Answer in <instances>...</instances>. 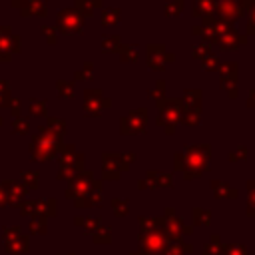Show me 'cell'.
Returning a JSON list of instances; mask_svg holds the SVG:
<instances>
[{
  "label": "cell",
  "mask_w": 255,
  "mask_h": 255,
  "mask_svg": "<svg viewBox=\"0 0 255 255\" xmlns=\"http://www.w3.org/2000/svg\"><path fill=\"white\" fill-rule=\"evenodd\" d=\"M181 171L183 177L189 179H197L201 177L205 171H209V163H211V145L209 143H201V145H185L181 149Z\"/></svg>",
  "instance_id": "cell-1"
},
{
  "label": "cell",
  "mask_w": 255,
  "mask_h": 255,
  "mask_svg": "<svg viewBox=\"0 0 255 255\" xmlns=\"http://www.w3.org/2000/svg\"><path fill=\"white\" fill-rule=\"evenodd\" d=\"M64 137L50 131L46 126H40L30 141V155L34 161H50L60 155L64 147Z\"/></svg>",
  "instance_id": "cell-2"
},
{
  "label": "cell",
  "mask_w": 255,
  "mask_h": 255,
  "mask_svg": "<svg viewBox=\"0 0 255 255\" xmlns=\"http://www.w3.org/2000/svg\"><path fill=\"white\" fill-rule=\"evenodd\" d=\"M155 106H157L155 124L163 128L167 135L175 133L177 124H181V108H183L181 98H161L155 102Z\"/></svg>",
  "instance_id": "cell-3"
},
{
  "label": "cell",
  "mask_w": 255,
  "mask_h": 255,
  "mask_svg": "<svg viewBox=\"0 0 255 255\" xmlns=\"http://www.w3.org/2000/svg\"><path fill=\"white\" fill-rule=\"evenodd\" d=\"M137 155L133 151L129 153H118V151H104L102 153V177L108 181H118L122 173L129 171V163H133Z\"/></svg>",
  "instance_id": "cell-4"
},
{
  "label": "cell",
  "mask_w": 255,
  "mask_h": 255,
  "mask_svg": "<svg viewBox=\"0 0 255 255\" xmlns=\"http://www.w3.org/2000/svg\"><path fill=\"white\" fill-rule=\"evenodd\" d=\"M84 171V153H78L72 143H64L58 155V179H72Z\"/></svg>",
  "instance_id": "cell-5"
},
{
  "label": "cell",
  "mask_w": 255,
  "mask_h": 255,
  "mask_svg": "<svg viewBox=\"0 0 255 255\" xmlns=\"http://www.w3.org/2000/svg\"><path fill=\"white\" fill-rule=\"evenodd\" d=\"M56 30L64 36L72 34H82L84 30V16L72 6V8H62L56 16Z\"/></svg>",
  "instance_id": "cell-6"
},
{
  "label": "cell",
  "mask_w": 255,
  "mask_h": 255,
  "mask_svg": "<svg viewBox=\"0 0 255 255\" xmlns=\"http://www.w3.org/2000/svg\"><path fill=\"white\" fill-rule=\"evenodd\" d=\"M215 2V18L219 22L231 24L237 22L241 16H245L247 10V0H213Z\"/></svg>",
  "instance_id": "cell-7"
},
{
  "label": "cell",
  "mask_w": 255,
  "mask_h": 255,
  "mask_svg": "<svg viewBox=\"0 0 255 255\" xmlns=\"http://www.w3.org/2000/svg\"><path fill=\"white\" fill-rule=\"evenodd\" d=\"M147 108H135L128 116L120 118V133L122 135H133V133H145L147 128Z\"/></svg>",
  "instance_id": "cell-8"
},
{
  "label": "cell",
  "mask_w": 255,
  "mask_h": 255,
  "mask_svg": "<svg viewBox=\"0 0 255 255\" xmlns=\"http://www.w3.org/2000/svg\"><path fill=\"white\" fill-rule=\"evenodd\" d=\"M161 217H163V231L169 237V241H181L183 235H191L193 233V227L187 225L179 215H175L173 207H165Z\"/></svg>",
  "instance_id": "cell-9"
},
{
  "label": "cell",
  "mask_w": 255,
  "mask_h": 255,
  "mask_svg": "<svg viewBox=\"0 0 255 255\" xmlns=\"http://www.w3.org/2000/svg\"><path fill=\"white\" fill-rule=\"evenodd\" d=\"M169 243V237L163 229L159 231H139L137 235V251L143 255H159L161 249Z\"/></svg>",
  "instance_id": "cell-10"
},
{
  "label": "cell",
  "mask_w": 255,
  "mask_h": 255,
  "mask_svg": "<svg viewBox=\"0 0 255 255\" xmlns=\"http://www.w3.org/2000/svg\"><path fill=\"white\" fill-rule=\"evenodd\" d=\"M110 106H112V100H108L100 88L84 90V116L86 118H98Z\"/></svg>",
  "instance_id": "cell-11"
},
{
  "label": "cell",
  "mask_w": 255,
  "mask_h": 255,
  "mask_svg": "<svg viewBox=\"0 0 255 255\" xmlns=\"http://www.w3.org/2000/svg\"><path fill=\"white\" fill-rule=\"evenodd\" d=\"M175 56L165 50L163 44H147L145 46V62L147 68L153 72H163L169 62H173Z\"/></svg>",
  "instance_id": "cell-12"
},
{
  "label": "cell",
  "mask_w": 255,
  "mask_h": 255,
  "mask_svg": "<svg viewBox=\"0 0 255 255\" xmlns=\"http://www.w3.org/2000/svg\"><path fill=\"white\" fill-rule=\"evenodd\" d=\"M94 181H96V179H94V173H92V171H88V169L80 171L78 175H74V177L70 179L68 189H66V197H70V199H80V197H84V195L92 189Z\"/></svg>",
  "instance_id": "cell-13"
},
{
  "label": "cell",
  "mask_w": 255,
  "mask_h": 255,
  "mask_svg": "<svg viewBox=\"0 0 255 255\" xmlns=\"http://www.w3.org/2000/svg\"><path fill=\"white\" fill-rule=\"evenodd\" d=\"M219 86L227 92L231 100L237 98V64L235 62H221L219 66Z\"/></svg>",
  "instance_id": "cell-14"
},
{
  "label": "cell",
  "mask_w": 255,
  "mask_h": 255,
  "mask_svg": "<svg viewBox=\"0 0 255 255\" xmlns=\"http://www.w3.org/2000/svg\"><path fill=\"white\" fill-rule=\"evenodd\" d=\"M159 187H173V177L171 173L155 171L149 169L143 179L137 181V189H159Z\"/></svg>",
  "instance_id": "cell-15"
},
{
  "label": "cell",
  "mask_w": 255,
  "mask_h": 255,
  "mask_svg": "<svg viewBox=\"0 0 255 255\" xmlns=\"http://www.w3.org/2000/svg\"><path fill=\"white\" fill-rule=\"evenodd\" d=\"M247 40H249L247 34H239V32L231 26V28L219 38V42H217L215 46H217L221 52H229V50H235V48H239V46H245Z\"/></svg>",
  "instance_id": "cell-16"
},
{
  "label": "cell",
  "mask_w": 255,
  "mask_h": 255,
  "mask_svg": "<svg viewBox=\"0 0 255 255\" xmlns=\"http://www.w3.org/2000/svg\"><path fill=\"white\" fill-rule=\"evenodd\" d=\"M16 8L20 10L22 18H32V16L46 18L48 16V2H42V0H24V2H18Z\"/></svg>",
  "instance_id": "cell-17"
},
{
  "label": "cell",
  "mask_w": 255,
  "mask_h": 255,
  "mask_svg": "<svg viewBox=\"0 0 255 255\" xmlns=\"http://www.w3.org/2000/svg\"><path fill=\"white\" fill-rule=\"evenodd\" d=\"M102 187H104L102 179H96L94 185H92V189L84 197L74 199L76 207H100L102 205Z\"/></svg>",
  "instance_id": "cell-18"
},
{
  "label": "cell",
  "mask_w": 255,
  "mask_h": 255,
  "mask_svg": "<svg viewBox=\"0 0 255 255\" xmlns=\"http://www.w3.org/2000/svg\"><path fill=\"white\" fill-rule=\"evenodd\" d=\"M211 191L215 199H235L239 195L235 187H231L227 181H221V179H211Z\"/></svg>",
  "instance_id": "cell-19"
},
{
  "label": "cell",
  "mask_w": 255,
  "mask_h": 255,
  "mask_svg": "<svg viewBox=\"0 0 255 255\" xmlns=\"http://www.w3.org/2000/svg\"><path fill=\"white\" fill-rule=\"evenodd\" d=\"M2 185H4V191H6V199L10 203H22L24 201L28 189L22 183H18V181H2Z\"/></svg>",
  "instance_id": "cell-20"
},
{
  "label": "cell",
  "mask_w": 255,
  "mask_h": 255,
  "mask_svg": "<svg viewBox=\"0 0 255 255\" xmlns=\"http://www.w3.org/2000/svg\"><path fill=\"white\" fill-rule=\"evenodd\" d=\"M187 253H193V245L181 239V241H169L159 255H187Z\"/></svg>",
  "instance_id": "cell-21"
},
{
  "label": "cell",
  "mask_w": 255,
  "mask_h": 255,
  "mask_svg": "<svg viewBox=\"0 0 255 255\" xmlns=\"http://www.w3.org/2000/svg\"><path fill=\"white\" fill-rule=\"evenodd\" d=\"M74 223L80 225L86 235H94V233H98V231L104 227L100 217H80V215H78V217L74 219Z\"/></svg>",
  "instance_id": "cell-22"
},
{
  "label": "cell",
  "mask_w": 255,
  "mask_h": 255,
  "mask_svg": "<svg viewBox=\"0 0 255 255\" xmlns=\"http://www.w3.org/2000/svg\"><path fill=\"white\" fill-rule=\"evenodd\" d=\"M34 207H36V213H34L36 217H52V215H56V199H52V197L34 201Z\"/></svg>",
  "instance_id": "cell-23"
},
{
  "label": "cell",
  "mask_w": 255,
  "mask_h": 255,
  "mask_svg": "<svg viewBox=\"0 0 255 255\" xmlns=\"http://www.w3.org/2000/svg\"><path fill=\"white\" fill-rule=\"evenodd\" d=\"M102 6H104L102 0H76V2H74V8H76L84 18L94 16L96 8H102Z\"/></svg>",
  "instance_id": "cell-24"
},
{
  "label": "cell",
  "mask_w": 255,
  "mask_h": 255,
  "mask_svg": "<svg viewBox=\"0 0 255 255\" xmlns=\"http://www.w3.org/2000/svg\"><path fill=\"white\" fill-rule=\"evenodd\" d=\"M199 122H201V108H189V106L181 108V124L193 128Z\"/></svg>",
  "instance_id": "cell-25"
},
{
  "label": "cell",
  "mask_w": 255,
  "mask_h": 255,
  "mask_svg": "<svg viewBox=\"0 0 255 255\" xmlns=\"http://www.w3.org/2000/svg\"><path fill=\"white\" fill-rule=\"evenodd\" d=\"M215 14V2L213 0H195L193 16L195 18H209Z\"/></svg>",
  "instance_id": "cell-26"
},
{
  "label": "cell",
  "mask_w": 255,
  "mask_h": 255,
  "mask_svg": "<svg viewBox=\"0 0 255 255\" xmlns=\"http://www.w3.org/2000/svg\"><path fill=\"white\" fill-rule=\"evenodd\" d=\"M201 96L203 92L199 88H185L183 90V106H189V108H201Z\"/></svg>",
  "instance_id": "cell-27"
},
{
  "label": "cell",
  "mask_w": 255,
  "mask_h": 255,
  "mask_svg": "<svg viewBox=\"0 0 255 255\" xmlns=\"http://www.w3.org/2000/svg\"><path fill=\"white\" fill-rule=\"evenodd\" d=\"M137 223H139V231H159V229H163V217L161 215H157V217L139 215Z\"/></svg>",
  "instance_id": "cell-28"
},
{
  "label": "cell",
  "mask_w": 255,
  "mask_h": 255,
  "mask_svg": "<svg viewBox=\"0 0 255 255\" xmlns=\"http://www.w3.org/2000/svg\"><path fill=\"white\" fill-rule=\"evenodd\" d=\"M118 54H120V60L122 62H137V58H139V46L137 44H122L120 50H118Z\"/></svg>",
  "instance_id": "cell-29"
},
{
  "label": "cell",
  "mask_w": 255,
  "mask_h": 255,
  "mask_svg": "<svg viewBox=\"0 0 255 255\" xmlns=\"http://www.w3.org/2000/svg\"><path fill=\"white\" fill-rule=\"evenodd\" d=\"M28 114L34 118H44L48 116V102L40 100V98H30L28 102Z\"/></svg>",
  "instance_id": "cell-30"
},
{
  "label": "cell",
  "mask_w": 255,
  "mask_h": 255,
  "mask_svg": "<svg viewBox=\"0 0 255 255\" xmlns=\"http://www.w3.org/2000/svg\"><path fill=\"white\" fill-rule=\"evenodd\" d=\"M201 255H223V243H221L219 233H211V237H209V241L205 243Z\"/></svg>",
  "instance_id": "cell-31"
},
{
  "label": "cell",
  "mask_w": 255,
  "mask_h": 255,
  "mask_svg": "<svg viewBox=\"0 0 255 255\" xmlns=\"http://www.w3.org/2000/svg\"><path fill=\"white\" fill-rule=\"evenodd\" d=\"M191 219H193V225L207 227V225H211V211L203 209V207H193L191 209Z\"/></svg>",
  "instance_id": "cell-32"
},
{
  "label": "cell",
  "mask_w": 255,
  "mask_h": 255,
  "mask_svg": "<svg viewBox=\"0 0 255 255\" xmlns=\"http://www.w3.org/2000/svg\"><path fill=\"white\" fill-rule=\"evenodd\" d=\"M122 46V38L118 34H112V36H102V52L104 54H112V52H118Z\"/></svg>",
  "instance_id": "cell-33"
},
{
  "label": "cell",
  "mask_w": 255,
  "mask_h": 255,
  "mask_svg": "<svg viewBox=\"0 0 255 255\" xmlns=\"http://www.w3.org/2000/svg\"><path fill=\"white\" fill-rule=\"evenodd\" d=\"M56 90H58L60 98L72 100L74 98V92H76V84H74V80H58L56 82Z\"/></svg>",
  "instance_id": "cell-34"
},
{
  "label": "cell",
  "mask_w": 255,
  "mask_h": 255,
  "mask_svg": "<svg viewBox=\"0 0 255 255\" xmlns=\"http://www.w3.org/2000/svg\"><path fill=\"white\" fill-rule=\"evenodd\" d=\"M110 203H112V211H114L116 217H124V215L129 213V199H126V197H112Z\"/></svg>",
  "instance_id": "cell-35"
},
{
  "label": "cell",
  "mask_w": 255,
  "mask_h": 255,
  "mask_svg": "<svg viewBox=\"0 0 255 255\" xmlns=\"http://www.w3.org/2000/svg\"><path fill=\"white\" fill-rule=\"evenodd\" d=\"M122 20V10L120 8H104L102 10V24L104 26H114Z\"/></svg>",
  "instance_id": "cell-36"
},
{
  "label": "cell",
  "mask_w": 255,
  "mask_h": 255,
  "mask_svg": "<svg viewBox=\"0 0 255 255\" xmlns=\"http://www.w3.org/2000/svg\"><path fill=\"white\" fill-rule=\"evenodd\" d=\"M185 8V2L183 0H165L163 4V14L167 18H173V16H179Z\"/></svg>",
  "instance_id": "cell-37"
},
{
  "label": "cell",
  "mask_w": 255,
  "mask_h": 255,
  "mask_svg": "<svg viewBox=\"0 0 255 255\" xmlns=\"http://www.w3.org/2000/svg\"><path fill=\"white\" fill-rule=\"evenodd\" d=\"M245 213L255 217V179H247V207Z\"/></svg>",
  "instance_id": "cell-38"
},
{
  "label": "cell",
  "mask_w": 255,
  "mask_h": 255,
  "mask_svg": "<svg viewBox=\"0 0 255 255\" xmlns=\"http://www.w3.org/2000/svg\"><path fill=\"white\" fill-rule=\"evenodd\" d=\"M20 179H22V185L26 189H36L40 185V173L38 171H24V173H20Z\"/></svg>",
  "instance_id": "cell-39"
},
{
  "label": "cell",
  "mask_w": 255,
  "mask_h": 255,
  "mask_svg": "<svg viewBox=\"0 0 255 255\" xmlns=\"http://www.w3.org/2000/svg\"><path fill=\"white\" fill-rule=\"evenodd\" d=\"M191 56H193L195 60H199V62H203L205 58H209V56H213V54H211V44H207V42H201V44H197V46H193V50H191Z\"/></svg>",
  "instance_id": "cell-40"
},
{
  "label": "cell",
  "mask_w": 255,
  "mask_h": 255,
  "mask_svg": "<svg viewBox=\"0 0 255 255\" xmlns=\"http://www.w3.org/2000/svg\"><path fill=\"white\" fill-rule=\"evenodd\" d=\"M46 128H48L50 131H54V133L62 135V137L66 135V120H62V118H48Z\"/></svg>",
  "instance_id": "cell-41"
},
{
  "label": "cell",
  "mask_w": 255,
  "mask_h": 255,
  "mask_svg": "<svg viewBox=\"0 0 255 255\" xmlns=\"http://www.w3.org/2000/svg\"><path fill=\"white\" fill-rule=\"evenodd\" d=\"M245 16H247V34L255 36V0H247Z\"/></svg>",
  "instance_id": "cell-42"
},
{
  "label": "cell",
  "mask_w": 255,
  "mask_h": 255,
  "mask_svg": "<svg viewBox=\"0 0 255 255\" xmlns=\"http://www.w3.org/2000/svg\"><path fill=\"white\" fill-rule=\"evenodd\" d=\"M94 78V64L86 62L80 70L74 72V82H82V80H92Z\"/></svg>",
  "instance_id": "cell-43"
},
{
  "label": "cell",
  "mask_w": 255,
  "mask_h": 255,
  "mask_svg": "<svg viewBox=\"0 0 255 255\" xmlns=\"http://www.w3.org/2000/svg\"><path fill=\"white\" fill-rule=\"evenodd\" d=\"M30 131V122H28V118H16L14 122H12V133L14 135H26Z\"/></svg>",
  "instance_id": "cell-44"
},
{
  "label": "cell",
  "mask_w": 255,
  "mask_h": 255,
  "mask_svg": "<svg viewBox=\"0 0 255 255\" xmlns=\"http://www.w3.org/2000/svg\"><path fill=\"white\" fill-rule=\"evenodd\" d=\"M92 241H94L96 245H106V243H110V241H112V229H110V227H102L98 233L92 235Z\"/></svg>",
  "instance_id": "cell-45"
},
{
  "label": "cell",
  "mask_w": 255,
  "mask_h": 255,
  "mask_svg": "<svg viewBox=\"0 0 255 255\" xmlns=\"http://www.w3.org/2000/svg\"><path fill=\"white\" fill-rule=\"evenodd\" d=\"M147 96H149V98H153L155 102H157V100H161V98H165V82H163V80H157V82H155V86L147 90Z\"/></svg>",
  "instance_id": "cell-46"
},
{
  "label": "cell",
  "mask_w": 255,
  "mask_h": 255,
  "mask_svg": "<svg viewBox=\"0 0 255 255\" xmlns=\"http://www.w3.org/2000/svg\"><path fill=\"white\" fill-rule=\"evenodd\" d=\"M249 157V149L245 147V145H239L235 151H229L227 153V159L231 161V163H235V161H245Z\"/></svg>",
  "instance_id": "cell-47"
},
{
  "label": "cell",
  "mask_w": 255,
  "mask_h": 255,
  "mask_svg": "<svg viewBox=\"0 0 255 255\" xmlns=\"http://www.w3.org/2000/svg\"><path fill=\"white\" fill-rule=\"evenodd\" d=\"M223 255H247V249L243 243H227L223 245Z\"/></svg>",
  "instance_id": "cell-48"
},
{
  "label": "cell",
  "mask_w": 255,
  "mask_h": 255,
  "mask_svg": "<svg viewBox=\"0 0 255 255\" xmlns=\"http://www.w3.org/2000/svg\"><path fill=\"white\" fill-rule=\"evenodd\" d=\"M219 66H221V60H219L217 56H209V58H205V60L201 62V68H203L205 72H217Z\"/></svg>",
  "instance_id": "cell-49"
},
{
  "label": "cell",
  "mask_w": 255,
  "mask_h": 255,
  "mask_svg": "<svg viewBox=\"0 0 255 255\" xmlns=\"http://www.w3.org/2000/svg\"><path fill=\"white\" fill-rule=\"evenodd\" d=\"M40 32L44 34V38H46L48 44H56L58 42V30L54 26H42Z\"/></svg>",
  "instance_id": "cell-50"
},
{
  "label": "cell",
  "mask_w": 255,
  "mask_h": 255,
  "mask_svg": "<svg viewBox=\"0 0 255 255\" xmlns=\"http://www.w3.org/2000/svg\"><path fill=\"white\" fill-rule=\"evenodd\" d=\"M6 108H8V112L14 116V120H16V118H22V104H20V100H18V98H14V96H12Z\"/></svg>",
  "instance_id": "cell-51"
},
{
  "label": "cell",
  "mask_w": 255,
  "mask_h": 255,
  "mask_svg": "<svg viewBox=\"0 0 255 255\" xmlns=\"http://www.w3.org/2000/svg\"><path fill=\"white\" fill-rule=\"evenodd\" d=\"M32 233H46V219L44 217H34L30 223Z\"/></svg>",
  "instance_id": "cell-52"
},
{
  "label": "cell",
  "mask_w": 255,
  "mask_h": 255,
  "mask_svg": "<svg viewBox=\"0 0 255 255\" xmlns=\"http://www.w3.org/2000/svg\"><path fill=\"white\" fill-rule=\"evenodd\" d=\"M181 165H183V161H181V151H175V153H173V169H175V171H181Z\"/></svg>",
  "instance_id": "cell-53"
},
{
  "label": "cell",
  "mask_w": 255,
  "mask_h": 255,
  "mask_svg": "<svg viewBox=\"0 0 255 255\" xmlns=\"http://www.w3.org/2000/svg\"><path fill=\"white\" fill-rule=\"evenodd\" d=\"M245 106H247V108H251V110L255 108V88H251V90H249V96H247Z\"/></svg>",
  "instance_id": "cell-54"
},
{
  "label": "cell",
  "mask_w": 255,
  "mask_h": 255,
  "mask_svg": "<svg viewBox=\"0 0 255 255\" xmlns=\"http://www.w3.org/2000/svg\"><path fill=\"white\" fill-rule=\"evenodd\" d=\"M8 199H6V191H4V185L0 183V205H4Z\"/></svg>",
  "instance_id": "cell-55"
},
{
  "label": "cell",
  "mask_w": 255,
  "mask_h": 255,
  "mask_svg": "<svg viewBox=\"0 0 255 255\" xmlns=\"http://www.w3.org/2000/svg\"><path fill=\"white\" fill-rule=\"evenodd\" d=\"M10 58L12 56H8V54H0V62H10Z\"/></svg>",
  "instance_id": "cell-56"
},
{
  "label": "cell",
  "mask_w": 255,
  "mask_h": 255,
  "mask_svg": "<svg viewBox=\"0 0 255 255\" xmlns=\"http://www.w3.org/2000/svg\"><path fill=\"white\" fill-rule=\"evenodd\" d=\"M129 255H143V253H139V251H131Z\"/></svg>",
  "instance_id": "cell-57"
},
{
  "label": "cell",
  "mask_w": 255,
  "mask_h": 255,
  "mask_svg": "<svg viewBox=\"0 0 255 255\" xmlns=\"http://www.w3.org/2000/svg\"><path fill=\"white\" fill-rule=\"evenodd\" d=\"M2 122H4V120H2V118H0V126H2Z\"/></svg>",
  "instance_id": "cell-58"
},
{
  "label": "cell",
  "mask_w": 255,
  "mask_h": 255,
  "mask_svg": "<svg viewBox=\"0 0 255 255\" xmlns=\"http://www.w3.org/2000/svg\"><path fill=\"white\" fill-rule=\"evenodd\" d=\"M66 255H72V253H66Z\"/></svg>",
  "instance_id": "cell-59"
},
{
  "label": "cell",
  "mask_w": 255,
  "mask_h": 255,
  "mask_svg": "<svg viewBox=\"0 0 255 255\" xmlns=\"http://www.w3.org/2000/svg\"><path fill=\"white\" fill-rule=\"evenodd\" d=\"M42 2H48V0H42Z\"/></svg>",
  "instance_id": "cell-60"
}]
</instances>
